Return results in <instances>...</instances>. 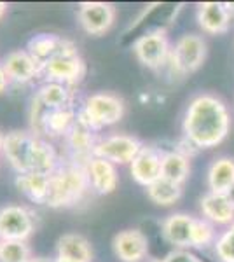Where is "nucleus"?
Masks as SVG:
<instances>
[{
	"label": "nucleus",
	"instance_id": "26",
	"mask_svg": "<svg viewBox=\"0 0 234 262\" xmlns=\"http://www.w3.org/2000/svg\"><path fill=\"white\" fill-rule=\"evenodd\" d=\"M35 98L44 105L48 111H58L67 108L72 103V91L67 84L59 82H46L37 91Z\"/></svg>",
	"mask_w": 234,
	"mask_h": 262
},
{
	"label": "nucleus",
	"instance_id": "7",
	"mask_svg": "<svg viewBox=\"0 0 234 262\" xmlns=\"http://www.w3.org/2000/svg\"><path fill=\"white\" fill-rule=\"evenodd\" d=\"M40 75L48 82L74 84L79 82L84 75V61L77 54V49L72 48L65 53H59L40 67Z\"/></svg>",
	"mask_w": 234,
	"mask_h": 262
},
{
	"label": "nucleus",
	"instance_id": "37",
	"mask_svg": "<svg viewBox=\"0 0 234 262\" xmlns=\"http://www.w3.org/2000/svg\"><path fill=\"white\" fill-rule=\"evenodd\" d=\"M56 262H75V260H69V259H59V257H56Z\"/></svg>",
	"mask_w": 234,
	"mask_h": 262
},
{
	"label": "nucleus",
	"instance_id": "23",
	"mask_svg": "<svg viewBox=\"0 0 234 262\" xmlns=\"http://www.w3.org/2000/svg\"><path fill=\"white\" fill-rule=\"evenodd\" d=\"M190 175V159L182 150H164L163 164H161V177L172 180L175 184L184 185Z\"/></svg>",
	"mask_w": 234,
	"mask_h": 262
},
{
	"label": "nucleus",
	"instance_id": "18",
	"mask_svg": "<svg viewBox=\"0 0 234 262\" xmlns=\"http://www.w3.org/2000/svg\"><path fill=\"white\" fill-rule=\"evenodd\" d=\"M72 48H75V46L70 40L61 39V37L53 35V33H40V35H35L28 42L27 51L42 67L51 58H54L59 53H65V51H69Z\"/></svg>",
	"mask_w": 234,
	"mask_h": 262
},
{
	"label": "nucleus",
	"instance_id": "12",
	"mask_svg": "<svg viewBox=\"0 0 234 262\" xmlns=\"http://www.w3.org/2000/svg\"><path fill=\"white\" fill-rule=\"evenodd\" d=\"M163 154L159 147L143 145L137 158L130 164V173L133 180L142 187H148L157 179H161V164H163Z\"/></svg>",
	"mask_w": 234,
	"mask_h": 262
},
{
	"label": "nucleus",
	"instance_id": "6",
	"mask_svg": "<svg viewBox=\"0 0 234 262\" xmlns=\"http://www.w3.org/2000/svg\"><path fill=\"white\" fill-rule=\"evenodd\" d=\"M135 56L143 67L151 70H159L164 67L172 54V46H169L168 33L163 28L147 32L135 42L133 46Z\"/></svg>",
	"mask_w": 234,
	"mask_h": 262
},
{
	"label": "nucleus",
	"instance_id": "9",
	"mask_svg": "<svg viewBox=\"0 0 234 262\" xmlns=\"http://www.w3.org/2000/svg\"><path fill=\"white\" fill-rule=\"evenodd\" d=\"M116 21V7L107 2H82L79 6V23L89 35H103Z\"/></svg>",
	"mask_w": 234,
	"mask_h": 262
},
{
	"label": "nucleus",
	"instance_id": "38",
	"mask_svg": "<svg viewBox=\"0 0 234 262\" xmlns=\"http://www.w3.org/2000/svg\"><path fill=\"white\" fill-rule=\"evenodd\" d=\"M147 262H163V259H161V260L159 259H152V260H147Z\"/></svg>",
	"mask_w": 234,
	"mask_h": 262
},
{
	"label": "nucleus",
	"instance_id": "13",
	"mask_svg": "<svg viewBox=\"0 0 234 262\" xmlns=\"http://www.w3.org/2000/svg\"><path fill=\"white\" fill-rule=\"evenodd\" d=\"M112 248L121 262H142L148 253V242L140 229H124L114 236Z\"/></svg>",
	"mask_w": 234,
	"mask_h": 262
},
{
	"label": "nucleus",
	"instance_id": "21",
	"mask_svg": "<svg viewBox=\"0 0 234 262\" xmlns=\"http://www.w3.org/2000/svg\"><path fill=\"white\" fill-rule=\"evenodd\" d=\"M234 184V159L229 156L217 158L206 173V185L210 192L225 194Z\"/></svg>",
	"mask_w": 234,
	"mask_h": 262
},
{
	"label": "nucleus",
	"instance_id": "36",
	"mask_svg": "<svg viewBox=\"0 0 234 262\" xmlns=\"http://www.w3.org/2000/svg\"><path fill=\"white\" fill-rule=\"evenodd\" d=\"M4 142H6V135H4L2 131H0V152L4 150Z\"/></svg>",
	"mask_w": 234,
	"mask_h": 262
},
{
	"label": "nucleus",
	"instance_id": "22",
	"mask_svg": "<svg viewBox=\"0 0 234 262\" xmlns=\"http://www.w3.org/2000/svg\"><path fill=\"white\" fill-rule=\"evenodd\" d=\"M65 138L67 143H69V149L74 152L75 161L82 159V163L86 164L88 159L95 156V147L98 142L95 140V131L84 126L82 122H75V126L70 129V133Z\"/></svg>",
	"mask_w": 234,
	"mask_h": 262
},
{
	"label": "nucleus",
	"instance_id": "19",
	"mask_svg": "<svg viewBox=\"0 0 234 262\" xmlns=\"http://www.w3.org/2000/svg\"><path fill=\"white\" fill-rule=\"evenodd\" d=\"M56 253L59 259H69L75 262H91L93 250L91 245L82 234L69 232L63 234L56 243Z\"/></svg>",
	"mask_w": 234,
	"mask_h": 262
},
{
	"label": "nucleus",
	"instance_id": "8",
	"mask_svg": "<svg viewBox=\"0 0 234 262\" xmlns=\"http://www.w3.org/2000/svg\"><path fill=\"white\" fill-rule=\"evenodd\" d=\"M143 143L133 135L114 133L96 142L95 156L117 164H131L137 154L142 150Z\"/></svg>",
	"mask_w": 234,
	"mask_h": 262
},
{
	"label": "nucleus",
	"instance_id": "32",
	"mask_svg": "<svg viewBox=\"0 0 234 262\" xmlns=\"http://www.w3.org/2000/svg\"><path fill=\"white\" fill-rule=\"evenodd\" d=\"M9 84H11V81H9V77H7V72H6V69H4L2 63H0V95L7 91Z\"/></svg>",
	"mask_w": 234,
	"mask_h": 262
},
{
	"label": "nucleus",
	"instance_id": "34",
	"mask_svg": "<svg viewBox=\"0 0 234 262\" xmlns=\"http://www.w3.org/2000/svg\"><path fill=\"white\" fill-rule=\"evenodd\" d=\"M30 262H56V259H48V257H32Z\"/></svg>",
	"mask_w": 234,
	"mask_h": 262
},
{
	"label": "nucleus",
	"instance_id": "27",
	"mask_svg": "<svg viewBox=\"0 0 234 262\" xmlns=\"http://www.w3.org/2000/svg\"><path fill=\"white\" fill-rule=\"evenodd\" d=\"M182 189L180 184H175L172 180H166V179H157L154 184H151L147 187V196L154 205L157 206H173L180 201L182 198Z\"/></svg>",
	"mask_w": 234,
	"mask_h": 262
},
{
	"label": "nucleus",
	"instance_id": "31",
	"mask_svg": "<svg viewBox=\"0 0 234 262\" xmlns=\"http://www.w3.org/2000/svg\"><path fill=\"white\" fill-rule=\"evenodd\" d=\"M163 262H201L189 250H172L164 257Z\"/></svg>",
	"mask_w": 234,
	"mask_h": 262
},
{
	"label": "nucleus",
	"instance_id": "25",
	"mask_svg": "<svg viewBox=\"0 0 234 262\" xmlns=\"http://www.w3.org/2000/svg\"><path fill=\"white\" fill-rule=\"evenodd\" d=\"M77 122V114L72 107L58 108V111H49L44 119V129H42V138L44 137H67L70 129Z\"/></svg>",
	"mask_w": 234,
	"mask_h": 262
},
{
	"label": "nucleus",
	"instance_id": "11",
	"mask_svg": "<svg viewBox=\"0 0 234 262\" xmlns=\"http://www.w3.org/2000/svg\"><path fill=\"white\" fill-rule=\"evenodd\" d=\"M234 23V6L222 2H203L198 6V25L208 35L225 33Z\"/></svg>",
	"mask_w": 234,
	"mask_h": 262
},
{
	"label": "nucleus",
	"instance_id": "17",
	"mask_svg": "<svg viewBox=\"0 0 234 262\" xmlns=\"http://www.w3.org/2000/svg\"><path fill=\"white\" fill-rule=\"evenodd\" d=\"M199 210L203 219L214 226H231L234 224V206L225 198V194L210 192L199 200Z\"/></svg>",
	"mask_w": 234,
	"mask_h": 262
},
{
	"label": "nucleus",
	"instance_id": "1",
	"mask_svg": "<svg viewBox=\"0 0 234 262\" xmlns=\"http://www.w3.org/2000/svg\"><path fill=\"white\" fill-rule=\"evenodd\" d=\"M231 112L214 93H199L189 101L184 116V137L196 149H214L231 131Z\"/></svg>",
	"mask_w": 234,
	"mask_h": 262
},
{
	"label": "nucleus",
	"instance_id": "5",
	"mask_svg": "<svg viewBox=\"0 0 234 262\" xmlns=\"http://www.w3.org/2000/svg\"><path fill=\"white\" fill-rule=\"evenodd\" d=\"M35 231V215L23 205L0 208V242H27Z\"/></svg>",
	"mask_w": 234,
	"mask_h": 262
},
{
	"label": "nucleus",
	"instance_id": "35",
	"mask_svg": "<svg viewBox=\"0 0 234 262\" xmlns=\"http://www.w3.org/2000/svg\"><path fill=\"white\" fill-rule=\"evenodd\" d=\"M6 11H7V4L6 2H0V18L6 14Z\"/></svg>",
	"mask_w": 234,
	"mask_h": 262
},
{
	"label": "nucleus",
	"instance_id": "16",
	"mask_svg": "<svg viewBox=\"0 0 234 262\" xmlns=\"http://www.w3.org/2000/svg\"><path fill=\"white\" fill-rule=\"evenodd\" d=\"M193 215L189 213H172L164 219L161 224V232L163 238L169 245L175 247V250H187L190 248V231L194 224Z\"/></svg>",
	"mask_w": 234,
	"mask_h": 262
},
{
	"label": "nucleus",
	"instance_id": "4",
	"mask_svg": "<svg viewBox=\"0 0 234 262\" xmlns=\"http://www.w3.org/2000/svg\"><path fill=\"white\" fill-rule=\"evenodd\" d=\"M206 40L198 33H185L175 42L169 54V67L178 75H187L201 69L206 60Z\"/></svg>",
	"mask_w": 234,
	"mask_h": 262
},
{
	"label": "nucleus",
	"instance_id": "3",
	"mask_svg": "<svg viewBox=\"0 0 234 262\" xmlns=\"http://www.w3.org/2000/svg\"><path fill=\"white\" fill-rule=\"evenodd\" d=\"M126 105L121 96L114 93H95L88 96L82 108L77 112V121L93 131L117 124L124 117Z\"/></svg>",
	"mask_w": 234,
	"mask_h": 262
},
{
	"label": "nucleus",
	"instance_id": "30",
	"mask_svg": "<svg viewBox=\"0 0 234 262\" xmlns=\"http://www.w3.org/2000/svg\"><path fill=\"white\" fill-rule=\"evenodd\" d=\"M214 252L220 262H234V224L227 226L222 234L217 236Z\"/></svg>",
	"mask_w": 234,
	"mask_h": 262
},
{
	"label": "nucleus",
	"instance_id": "10",
	"mask_svg": "<svg viewBox=\"0 0 234 262\" xmlns=\"http://www.w3.org/2000/svg\"><path fill=\"white\" fill-rule=\"evenodd\" d=\"M33 142H35V135L30 131H11L6 135V142H4V156L11 163V166L21 173H30V161H32V150Z\"/></svg>",
	"mask_w": 234,
	"mask_h": 262
},
{
	"label": "nucleus",
	"instance_id": "15",
	"mask_svg": "<svg viewBox=\"0 0 234 262\" xmlns=\"http://www.w3.org/2000/svg\"><path fill=\"white\" fill-rule=\"evenodd\" d=\"M2 65L9 81L16 84H28L40 75V65L27 49L12 51L6 56Z\"/></svg>",
	"mask_w": 234,
	"mask_h": 262
},
{
	"label": "nucleus",
	"instance_id": "29",
	"mask_svg": "<svg viewBox=\"0 0 234 262\" xmlns=\"http://www.w3.org/2000/svg\"><path fill=\"white\" fill-rule=\"evenodd\" d=\"M32 250L27 242H0V262H30Z\"/></svg>",
	"mask_w": 234,
	"mask_h": 262
},
{
	"label": "nucleus",
	"instance_id": "33",
	"mask_svg": "<svg viewBox=\"0 0 234 262\" xmlns=\"http://www.w3.org/2000/svg\"><path fill=\"white\" fill-rule=\"evenodd\" d=\"M225 198H227V200L231 201V205L234 206V184L227 189V192H225Z\"/></svg>",
	"mask_w": 234,
	"mask_h": 262
},
{
	"label": "nucleus",
	"instance_id": "24",
	"mask_svg": "<svg viewBox=\"0 0 234 262\" xmlns=\"http://www.w3.org/2000/svg\"><path fill=\"white\" fill-rule=\"evenodd\" d=\"M49 175H40V173H21L16 177V185L28 200L39 205H46L49 192Z\"/></svg>",
	"mask_w": 234,
	"mask_h": 262
},
{
	"label": "nucleus",
	"instance_id": "28",
	"mask_svg": "<svg viewBox=\"0 0 234 262\" xmlns=\"http://www.w3.org/2000/svg\"><path fill=\"white\" fill-rule=\"evenodd\" d=\"M217 242V231L211 222L205 219H194L193 231H190V247L193 248H206Z\"/></svg>",
	"mask_w": 234,
	"mask_h": 262
},
{
	"label": "nucleus",
	"instance_id": "14",
	"mask_svg": "<svg viewBox=\"0 0 234 262\" xmlns=\"http://www.w3.org/2000/svg\"><path fill=\"white\" fill-rule=\"evenodd\" d=\"M89 187L98 194H112L119 185V173L114 163L93 156L86 161Z\"/></svg>",
	"mask_w": 234,
	"mask_h": 262
},
{
	"label": "nucleus",
	"instance_id": "2",
	"mask_svg": "<svg viewBox=\"0 0 234 262\" xmlns=\"http://www.w3.org/2000/svg\"><path fill=\"white\" fill-rule=\"evenodd\" d=\"M89 189L86 166L82 163L70 161L59 164L49 179V192L46 205L51 208L75 205Z\"/></svg>",
	"mask_w": 234,
	"mask_h": 262
},
{
	"label": "nucleus",
	"instance_id": "20",
	"mask_svg": "<svg viewBox=\"0 0 234 262\" xmlns=\"http://www.w3.org/2000/svg\"><path fill=\"white\" fill-rule=\"evenodd\" d=\"M59 158L54 147L42 137H35L32 150V161H30V171L40 173V175H53L59 166Z\"/></svg>",
	"mask_w": 234,
	"mask_h": 262
}]
</instances>
